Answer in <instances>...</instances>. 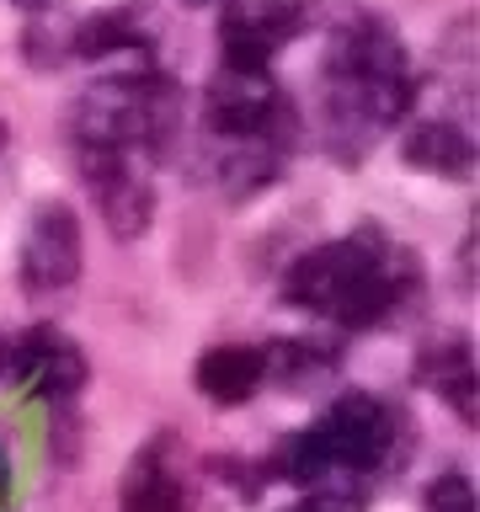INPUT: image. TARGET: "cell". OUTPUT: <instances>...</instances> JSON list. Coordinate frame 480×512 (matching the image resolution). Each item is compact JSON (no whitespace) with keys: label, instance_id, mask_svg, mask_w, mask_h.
Listing matches in <instances>:
<instances>
[{"label":"cell","instance_id":"obj_1","mask_svg":"<svg viewBox=\"0 0 480 512\" xmlns=\"http://www.w3.org/2000/svg\"><path fill=\"white\" fill-rule=\"evenodd\" d=\"M411 102V54L390 16L358 11L331 32L326 59H320V123L342 166H358L395 123H406Z\"/></svg>","mask_w":480,"mask_h":512},{"label":"cell","instance_id":"obj_2","mask_svg":"<svg viewBox=\"0 0 480 512\" xmlns=\"http://www.w3.org/2000/svg\"><path fill=\"white\" fill-rule=\"evenodd\" d=\"M416 294H422V262L379 224L310 246L283 272V304L342 331H374L395 320Z\"/></svg>","mask_w":480,"mask_h":512},{"label":"cell","instance_id":"obj_3","mask_svg":"<svg viewBox=\"0 0 480 512\" xmlns=\"http://www.w3.org/2000/svg\"><path fill=\"white\" fill-rule=\"evenodd\" d=\"M411 448V427L390 400L347 390L342 400H331L310 427H299L294 438H283L272 448V459L262 470L288 486H363L374 491L379 480H390L400 470Z\"/></svg>","mask_w":480,"mask_h":512},{"label":"cell","instance_id":"obj_4","mask_svg":"<svg viewBox=\"0 0 480 512\" xmlns=\"http://www.w3.org/2000/svg\"><path fill=\"white\" fill-rule=\"evenodd\" d=\"M203 128L219 139V187L240 203L278 182L283 160L299 144V107L272 75L219 70L203 96Z\"/></svg>","mask_w":480,"mask_h":512},{"label":"cell","instance_id":"obj_5","mask_svg":"<svg viewBox=\"0 0 480 512\" xmlns=\"http://www.w3.org/2000/svg\"><path fill=\"white\" fill-rule=\"evenodd\" d=\"M64 128L75 150H118L139 155L144 166H160L171 160L176 134H182V86L160 70L96 80L70 102Z\"/></svg>","mask_w":480,"mask_h":512},{"label":"cell","instance_id":"obj_6","mask_svg":"<svg viewBox=\"0 0 480 512\" xmlns=\"http://www.w3.org/2000/svg\"><path fill=\"white\" fill-rule=\"evenodd\" d=\"M320 0H224L219 6V70L272 75V59L315 22Z\"/></svg>","mask_w":480,"mask_h":512},{"label":"cell","instance_id":"obj_7","mask_svg":"<svg viewBox=\"0 0 480 512\" xmlns=\"http://www.w3.org/2000/svg\"><path fill=\"white\" fill-rule=\"evenodd\" d=\"M80 182H86L96 214H102L112 240H139L155 219V182L139 155L118 150H75Z\"/></svg>","mask_w":480,"mask_h":512},{"label":"cell","instance_id":"obj_8","mask_svg":"<svg viewBox=\"0 0 480 512\" xmlns=\"http://www.w3.org/2000/svg\"><path fill=\"white\" fill-rule=\"evenodd\" d=\"M86 267V246H80V214L64 198H48L32 208L27 235H22V256H16V278L22 294L43 299L70 288Z\"/></svg>","mask_w":480,"mask_h":512},{"label":"cell","instance_id":"obj_9","mask_svg":"<svg viewBox=\"0 0 480 512\" xmlns=\"http://www.w3.org/2000/svg\"><path fill=\"white\" fill-rule=\"evenodd\" d=\"M6 374L22 384L27 395H38V400H48V406L64 411L80 390H86L91 363H86V352L70 342V331H59V326H48V320H43V326H27L11 342Z\"/></svg>","mask_w":480,"mask_h":512},{"label":"cell","instance_id":"obj_10","mask_svg":"<svg viewBox=\"0 0 480 512\" xmlns=\"http://www.w3.org/2000/svg\"><path fill=\"white\" fill-rule=\"evenodd\" d=\"M118 512H192L187 475H182V438L171 427H160L155 438L139 443V454L128 459Z\"/></svg>","mask_w":480,"mask_h":512},{"label":"cell","instance_id":"obj_11","mask_svg":"<svg viewBox=\"0 0 480 512\" xmlns=\"http://www.w3.org/2000/svg\"><path fill=\"white\" fill-rule=\"evenodd\" d=\"M416 384L432 390L464 427H480V400H475V342L459 331H443L416 347Z\"/></svg>","mask_w":480,"mask_h":512},{"label":"cell","instance_id":"obj_12","mask_svg":"<svg viewBox=\"0 0 480 512\" xmlns=\"http://www.w3.org/2000/svg\"><path fill=\"white\" fill-rule=\"evenodd\" d=\"M192 384H198V395L214 400V406H246V400L267 384L262 347H251V342L208 347L198 358V368H192Z\"/></svg>","mask_w":480,"mask_h":512},{"label":"cell","instance_id":"obj_13","mask_svg":"<svg viewBox=\"0 0 480 512\" xmlns=\"http://www.w3.org/2000/svg\"><path fill=\"white\" fill-rule=\"evenodd\" d=\"M400 155H406V166L416 171H432V176H470L475 171V134H464L459 123L448 118H422L406 128V139H400Z\"/></svg>","mask_w":480,"mask_h":512},{"label":"cell","instance_id":"obj_14","mask_svg":"<svg viewBox=\"0 0 480 512\" xmlns=\"http://www.w3.org/2000/svg\"><path fill=\"white\" fill-rule=\"evenodd\" d=\"M267 379H278L283 390H315L342 368V347L320 342V336H278L272 347H262Z\"/></svg>","mask_w":480,"mask_h":512},{"label":"cell","instance_id":"obj_15","mask_svg":"<svg viewBox=\"0 0 480 512\" xmlns=\"http://www.w3.org/2000/svg\"><path fill=\"white\" fill-rule=\"evenodd\" d=\"M150 32H144V11L139 6H107L91 11L86 22L70 32V59H107V54H128V48H144Z\"/></svg>","mask_w":480,"mask_h":512},{"label":"cell","instance_id":"obj_16","mask_svg":"<svg viewBox=\"0 0 480 512\" xmlns=\"http://www.w3.org/2000/svg\"><path fill=\"white\" fill-rule=\"evenodd\" d=\"M288 512H368L363 486H310Z\"/></svg>","mask_w":480,"mask_h":512},{"label":"cell","instance_id":"obj_17","mask_svg":"<svg viewBox=\"0 0 480 512\" xmlns=\"http://www.w3.org/2000/svg\"><path fill=\"white\" fill-rule=\"evenodd\" d=\"M427 512H475V480L459 470H443L427 486Z\"/></svg>","mask_w":480,"mask_h":512},{"label":"cell","instance_id":"obj_18","mask_svg":"<svg viewBox=\"0 0 480 512\" xmlns=\"http://www.w3.org/2000/svg\"><path fill=\"white\" fill-rule=\"evenodd\" d=\"M11 486V459H6V448H0V491Z\"/></svg>","mask_w":480,"mask_h":512},{"label":"cell","instance_id":"obj_19","mask_svg":"<svg viewBox=\"0 0 480 512\" xmlns=\"http://www.w3.org/2000/svg\"><path fill=\"white\" fill-rule=\"evenodd\" d=\"M16 6H22V11H48L54 0H16Z\"/></svg>","mask_w":480,"mask_h":512},{"label":"cell","instance_id":"obj_20","mask_svg":"<svg viewBox=\"0 0 480 512\" xmlns=\"http://www.w3.org/2000/svg\"><path fill=\"white\" fill-rule=\"evenodd\" d=\"M6 352H11V342H6V336H0V374H6Z\"/></svg>","mask_w":480,"mask_h":512},{"label":"cell","instance_id":"obj_21","mask_svg":"<svg viewBox=\"0 0 480 512\" xmlns=\"http://www.w3.org/2000/svg\"><path fill=\"white\" fill-rule=\"evenodd\" d=\"M0 150H6V123H0Z\"/></svg>","mask_w":480,"mask_h":512},{"label":"cell","instance_id":"obj_22","mask_svg":"<svg viewBox=\"0 0 480 512\" xmlns=\"http://www.w3.org/2000/svg\"><path fill=\"white\" fill-rule=\"evenodd\" d=\"M182 6H208V0H182Z\"/></svg>","mask_w":480,"mask_h":512}]
</instances>
